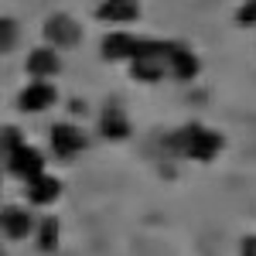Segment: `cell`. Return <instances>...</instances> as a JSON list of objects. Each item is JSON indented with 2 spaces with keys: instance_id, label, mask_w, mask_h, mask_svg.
Listing matches in <instances>:
<instances>
[{
  "instance_id": "6",
  "label": "cell",
  "mask_w": 256,
  "mask_h": 256,
  "mask_svg": "<svg viewBox=\"0 0 256 256\" xmlns=\"http://www.w3.org/2000/svg\"><path fill=\"white\" fill-rule=\"evenodd\" d=\"M44 38L52 41L55 48H72V44H79L82 31H79V24H76L72 14H55L44 24Z\"/></svg>"
},
{
  "instance_id": "4",
  "label": "cell",
  "mask_w": 256,
  "mask_h": 256,
  "mask_svg": "<svg viewBox=\"0 0 256 256\" xmlns=\"http://www.w3.org/2000/svg\"><path fill=\"white\" fill-rule=\"evenodd\" d=\"M52 147H55L58 158H76L89 144H86V134H82L76 123H55L52 126Z\"/></svg>"
},
{
  "instance_id": "15",
  "label": "cell",
  "mask_w": 256,
  "mask_h": 256,
  "mask_svg": "<svg viewBox=\"0 0 256 256\" xmlns=\"http://www.w3.org/2000/svg\"><path fill=\"white\" fill-rule=\"evenodd\" d=\"M14 44H18V24L10 18H0V55L10 52Z\"/></svg>"
},
{
  "instance_id": "11",
  "label": "cell",
  "mask_w": 256,
  "mask_h": 256,
  "mask_svg": "<svg viewBox=\"0 0 256 256\" xmlns=\"http://www.w3.org/2000/svg\"><path fill=\"white\" fill-rule=\"evenodd\" d=\"M140 10V0H102L99 4V20H113V24H126L134 20Z\"/></svg>"
},
{
  "instance_id": "13",
  "label": "cell",
  "mask_w": 256,
  "mask_h": 256,
  "mask_svg": "<svg viewBox=\"0 0 256 256\" xmlns=\"http://www.w3.org/2000/svg\"><path fill=\"white\" fill-rule=\"evenodd\" d=\"M99 134L106 140H126L130 137V120L123 116V110L110 106V110L99 116Z\"/></svg>"
},
{
  "instance_id": "17",
  "label": "cell",
  "mask_w": 256,
  "mask_h": 256,
  "mask_svg": "<svg viewBox=\"0 0 256 256\" xmlns=\"http://www.w3.org/2000/svg\"><path fill=\"white\" fill-rule=\"evenodd\" d=\"M236 20H239V24H242V28H250V24H256V0H246V4L239 7Z\"/></svg>"
},
{
  "instance_id": "1",
  "label": "cell",
  "mask_w": 256,
  "mask_h": 256,
  "mask_svg": "<svg viewBox=\"0 0 256 256\" xmlns=\"http://www.w3.org/2000/svg\"><path fill=\"white\" fill-rule=\"evenodd\" d=\"M164 147L171 154H181V158H188V160H212L226 147V140L218 137L216 130H208V126L188 123V126H181L178 134H171V137L164 140Z\"/></svg>"
},
{
  "instance_id": "19",
  "label": "cell",
  "mask_w": 256,
  "mask_h": 256,
  "mask_svg": "<svg viewBox=\"0 0 256 256\" xmlns=\"http://www.w3.org/2000/svg\"><path fill=\"white\" fill-rule=\"evenodd\" d=\"M0 256H4V253H0Z\"/></svg>"
},
{
  "instance_id": "8",
  "label": "cell",
  "mask_w": 256,
  "mask_h": 256,
  "mask_svg": "<svg viewBox=\"0 0 256 256\" xmlns=\"http://www.w3.org/2000/svg\"><path fill=\"white\" fill-rule=\"evenodd\" d=\"M137 44H140V38L126 34V31H113V34H106V38H102V58H110V62L134 58Z\"/></svg>"
},
{
  "instance_id": "2",
  "label": "cell",
  "mask_w": 256,
  "mask_h": 256,
  "mask_svg": "<svg viewBox=\"0 0 256 256\" xmlns=\"http://www.w3.org/2000/svg\"><path fill=\"white\" fill-rule=\"evenodd\" d=\"M171 48L168 41H144L140 38L137 52H134V79L137 82H158L168 76V62H171Z\"/></svg>"
},
{
  "instance_id": "9",
  "label": "cell",
  "mask_w": 256,
  "mask_h": 256,
  "mask_svg": "<svg viewBox=\"0 0 256 256\" xmlns=\"http://www.w3.org/2000/svg\"><path fill=\"white\" fill-rule=\"evenodd\" d=\"M198 55H192L188 48H181V44H174L171 48V62H168V76L171 79H181V82H188V79H195L198 76Z\"/></svg>"
},
{
  "instance_id": "16",
  "label": "cell",
  "mask_w": 256,
  "mask_h": 256,
  "mask_svg": "<svg viewBox=\"0 0 256 256\" xmlns=\"http://www.w3.org/2000/svg\"><path fill=\"white\" fill-rule=\"evenodd\" d=\"M20 144H24V137H20L18 126H7V130H0V154L7 158L10 150H18Z\"/></svg>"
},
{
  "instance_id": "10",
  "label": "cell",
  "mask_w": 256,
  "mask_h": 256,
  "mask_svg": "<svg viewBox=\"0 0 256 256\" xmlns=\"http://www.w3.org/2000/svg\"><path fill=\"white\" fill-rule=\"evenodd\" d=\"M28 72H31L34 79H48V76L62 72V62H58V55H55V48H34V52L28 55Z\"/></svg>"
},
{
  "instance_id": "14",
  "label": "cell",
  "mask_w": 256,
  "mask_h": 256,
  "mask_svg": "<svg viewBox=\"0 0 256 256\" xmlns=\"http://www.w3.org/2000/svg\"><path fill=\"white\" fill-rule=\"evenodd\" d=\"M34 236H38V246H41V250H44V253H52V250L58 246V236H62L58 218H44L38 229H34Z\"/></svg>"
},
{
  "instance_id": "5",
  "label": "cell",
  "mask_w": 256,
  "mask_h": 256,
  "mask_svg": "<svg viewBox=\"0 0 256 256\" xmlns=\"http://www.w3.org/2000/svg\"><path fill=\"white\" fill-rule=\"evenodd\" d=\"M55 99H58V92H55V86H52V82L34 79L18 96V106L24 110V113H44V110H52V106H55Z\"/></svg>"
},
{
  "instance_id": "7",
  "label": "cell",
  "mask_w": 256,
  "mask_h": 256,
  "mask_svg": "<svg viewBox=\"0 0 256 256\" xmlns=\"http://www.w3.org/2000/svg\"><path fill=\"white\" fill-rule=\"evenodd\" d=\"M34 232V222H31V216L24 212V208H0V236L7 239H28Z\"/></svg>"
},
{
  "instance_id": "18",
  "label": "cell",
  "mask_w": 256,
  "mask_h": 256,
  "mask_svg": "<svg viewBox=\"0 0 256 256\" xmlns=\"http://www.w3.org/2000/svg\"><path fill=\"white\" fill-rule=\"evenodd\" d=\"M239 256H256V236H246L239 246Z\"/></svg>"
},
{
  "instance_id": "3",
  "label": "cell",
  "mask_w": 256,
  "mask_h": 256,
  "mask_svg": "<svg viewBox=\"0 0 256 256\" xmlns=\"http://www.w3.org/2000/svg\"><path fill=\"white\" fill-rule=\"evenodd\" d=\"M7 171L14 178H20V181H34L38 174H44V158H41L34 147L20 144L18 150L7 154Z\"/></svg>"
},
{
  "instance_id": "12",
  "label": "cell",
  "mask_w": 256,
  "mask_h": 256,
  "mask_svg": "<svg viewBox=\"0 0 256 256\" xmlns=\"http://www.w3.org/2000/svg\"><path fill=\"white\" fill-rule=\"evenodd\" d=\"M58 195H62L58 178L38 174L34 181H28V202H34V205H52V202H55Z\"/></svg>"
}]
</instances>
